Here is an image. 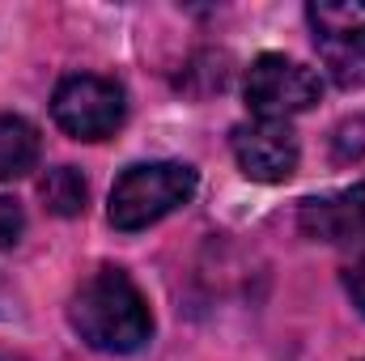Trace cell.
<instances>
[{
	"mask_svg": "<svg viewBox=\"0 0 365 361\" xmlns=\"http://www.w3.org/2000/svg\"><path fill=\"white\" fill-rule=\"evenodd\" d=\"M73 332L98 353H136L153 336V315L145 293L123 268L90 272L68 306Z\"/></svg>",
	"mask_w": 365,
	"mask_h": 361,
	"instance_id": "cell-1",
	"label": "cell"
},
{
	"mask_svg": "<svg viewBox=\"0 0 365 361\" xmlns=\"http://www.w3.org/2000/svg\"><path fill=\"white\" fill-rule=\"evenodd\" d=\"M302 234L314 243H353L365 251V183L344 187L336 195H319L302 204Z\"/></svg>",
	"mask_w": 365,
	"mask_h": 361,
	"instance_id": "cell-7",
	"label": "cell"
},
{
	"mask_svg": "<svg viewBox=\"0 0 365 361\" xmlns=\"http://www.w3.org/2000/svg\"><path fill=\"white\" fill-rule=\"evenodd\" d=\"M361 361H365V357H361Z\"/></svg>",
	"mask_w": 365,
	"mask_h": 361,
	"instance_id": "cell-12",
	"label": "cell"
},
{
	"mask_svg": "<svg viewBox=\"0 0 365 361\" xmlns=\"http://www.w3.org/2000/svg\"><path fill=\"white\" fill-rule=\"evenodd\" d=\"M38 191H43V200H47V208L56 217H77V213H86V200H90V187H86L77 166L47 171L43 183H38Z\"/></svg>",
	"mask_w": 365,
	"mask_h": 361,
	"instance_id": "cell-9",
	"label": "cell"
},
{
	"mask_svg": "<svg viewBox=\"0 0 365 361\" xmlns=\"http://www.w3.org/2000/svg\"><path fill=\"white\" fill-rule=\"evenodd\" d=\"M242 93H247V106L259 115V119H280L289 123V115H302L310 111L319 98H323V81L314 68L289 60V56H259L251 68H247V81H242Z\"/></svg>",
	"mask_w": 365,
	"mask_h": 361,
	"instance_id": "cell-4",
	"label": "cell"
},
{
	"mask_svg": "<svg viewBox=\"0 0 365 361\" xmlns=\"http://www.w3.org/2000/svg\"><path fill=\"white\" fill-rule=\"evenodd\" d=\"M195 195V171L182 162H145V166H128L115 187H110V204L106 217L115 230L136 234L149 230L153 221L170 217Z\"/></svg>",
	"mask_w": 365,
	"mask_h": 361,
	"instance_id": "cell-2",
	"label": "cell"
},
{
	"mask_svg": "<svg viewBox=\"0 0 365 361\" xmlns=\"http://www.w3.org/2000/svg\"><path fill=\"white\" fill-rule=\"evenodd\" d=\"M38 128L21 115H0V183H13L38 166Z\"/></svg>",
	"mask_w": 365,
	"mask_h": 361,
	"instance_id": "cell-8",
	"label": "cell"
},
{
	"mask_svg": "<svg viewBox=\"0 0 365 361\" xmlns=\"http://www.w3.org/2000/svg\"><path fill=\"white\" fill-rule=\"evenodd\" d=\"M21 230H26L21 204H17V200H4V195H0V247L17 243V238H21Z\"/></svg>",
	"mask_w": 365,
	"mask_h": 361,
	"instance_id": "cell-10",
	"label": "cell"
},
{
	"mask_svg": "<svg viewBox=\"0 0 365 361\" xmlns=\"http://www.w3.org/2000/svg\"><path fill=\"white\" fill-rule=\"evenodd\" d=\"M344 289H349L353 306L365 315V251H357V260L349 264V272H344Z\"/></svg>",
	"mask_w": 365,
	"mask_h": 361,
	"instance_id": "cell-11",
	"label": "cell"
},
{
	"mask_svg": "<svg viewBox=\"0 0 365 361\" xmlns=\"http://www.w3.org/2000/svg\"><path fill=\"white\" fill-rule=\"evenodd\" d=\"M51 115L73 141H106L123 128V115H128L123 86L93 73L64 77L51 93Z\"/></svg>",
	"mask_w": 365,
	"mask_h": 361,
	"instance_id": "cell-3",
	"label": "cell"
},
{
	"mask_svg": "<svg viewBox=\"0 0 365 361\" xmlns=\"http://www.w3.org/2000/svg\"><path fill=\"white\" fill-rule=\"evenodd\" d=\"M306 17H310L319 60L331 73V81L344 86V90H361L365 86V4L323 0V4H310Z\"/></svg>",
	"mask_w": 365,
	"mask_h": 361,
	"instance_id": "cell-5",
	"label": "cell"
},
{
	"mask_svg": "<svg viewBox=\"0 0 365 361\" xmlns=\"http://www.w3.org/2000/svg\"><path fill=\"white\" fill-rule=\"evenodd\" d=\"M234 162L247 179L255 183H284L297 171V136L289 123L280 119H251V123H238L234 128Z\"/></svg>",
	"mask_w": 365,
	"mask_h": 361,
	"instance_id": "cell-6",
	"label": "cell"
}]
</instances>
